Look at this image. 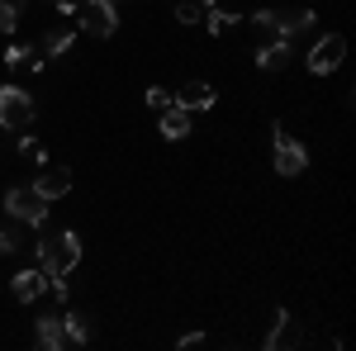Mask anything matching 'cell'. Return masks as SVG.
<instances>
[{
	"instance_id": "15",
	"label": "cell",
	"mask_w": 356,
	"mask_h": 351,
	"mask_svg": "<svg viewBox=\"0 0 356 351\" xmlns=\"http://www.w3.org/2000/svg\"><path fill=\"white\" fill-rule=\"evenodd\" d=\"M200 24H204V28H209V33H214V38H219V33H228V28H233V24H243V15H233V10H223V5H209Z\"/></svg>"
},
{
	"instance_id": "18",
	"label": "cell",
	"mask_w": 356,
	"mask_h": 351,
	"mask_svg": "<svg viewBox=\"0 0 356 351\" xmlns=\"http://www.w3.org/2000/svg\"><path fill=\"white\" fill-rule=\"evenodd\" d=\"M24 10H29V0H0V33H15Z\"/></svg>"
},
{
	"instance_id": "1",
	"label": "cell",
	"mask_w": 356,
	"mask_h": 351,
	"mask_svg": "<svg viewBox=\"0 0 356 351\" xmlns=\"http://www.w3.org/2000/svg\"><path fill=\"white\" fill-rule=\"evenodd\" d=\"M38 266L48 270V275H72V270L81 266V238L72 233V228H62V233H43L38 243Z\"/></svg>"
},
{
	"instance_id": "26",
	"label": "cell",
	"mask_w": 356,
	"mask_h": 351,
	"mask_svg": "<svg viewBox=\"0 0 356 351\" xmlns=\"http://www.w3.org/2000/svg\"><path fill=\"white\" fill-rule=\"evenodd\" d=\"M200 5H204V10H209V5H219V0H200Z\"/></svg>"
},
{
	"instance_id": "19",
	"label": "cell",
	"mask_w": 356,
	"mask_h": 351,
	"mask_svg": "<svg viewBox=\"0 0 356 351\" xmlns=\"http://www.w3.org/2000/svg\"><path fill=\"white\" fill-rule=\"evenodd\" d=\"M43 53H48V57L72 53V28H53V33H43Z\"/></svg>"
},
{
	"instance_id": "14",
	"label": "cell",
	"mask_w": 356,
	"mask_h": 351,
	"mask_svg": "<svg viewBox=\"0 0 356 351\" xmlns=\"http://www.w3.org/2000/svg\"><path fill=\"white\" fill-rule=\"evenodd\" d=\"M295 337H300V332H295V318H290V309H275V327L266 332V342H261V347H266V351H280V347H290Z\"/></svg>"
},
{
	"instance_id": "28",
	"label": "cell",
	"mask_w": 356,
	"mask_h": 351,
	"mask_svg": "<svg viewBox=\"0 0 356 351\" xmlns=\"http://www.w3.org/2000/svg\"><path fill=\"white\" fill-rule=\"evenodd\" d=\"M110 5H119V0H110Z\"/></svg>"
},
{
	"instance_id": "23",
	"label": "cell",
	"mask_w": 356,
	"mask_h": 351,
	"mask_svg": "<svg viewBox=\"0 0 356 351\" xmlns=\"http://www.w3.org/2000/svg\"><path fill=\"white\" fill-rule=\"evenodd\" d=\"M147 105H152V109H166V105H171V90H166V85H152V90H147Z\"/></svg>"
},
{
	"instance_id": "6",
	"label": "cell",
	"mask_w": 356,
	"mask_h": 351,
	"mask_svg": "<svg viewBox=\"0 0 356 351\" xmlns=\"http://www.w3.org/2000/svg\"><path fill=\"white\" fill-rule=\"evenodd\" d=\"M275 133H271V142H275V171L280 176H304V166H309V152H304V142H295V138L285 133V124H271Z\"/></svg>"
},
{
	"instance_id": "21",
	"label": "cell",
	"mask_w": 356,
	"mask_h": 351,
	"mask_svg": "<svg viewBox=\"0 0 356 351\" xmlns=\"http://www.w3.org/2000/svg\"><path fill=\"white\" fill-rule=\"evenodd\" d=\"M19 157H29V162H38V166H43V162H48V147H43V142H38V138H19Z\"/></svg>"
},
{
	"instance_id": "17",
	"label": "cell",
	"mask_w": 356,
	"mask_h": 351,
	"mask_svg": "<svg viewBox=\"0 0 356 351\" xmlns=\"http://www.w3.org/2000/svg\"><path fill=\"white\" fill-rule=\"evenodd\" d=\"M252 28L271 43V38H280V10H252Z\"/></svg>"
},
{
	"instance_id": "8",
	"label": "cell",
	"mask_w": 356,
	"mask_h": 351,
	"mask_svg": "<svg viewBox=\"0 0 356 351\" xmlns=\"http://www.w3.org/2000/svg\"><path fill=\"white\" fill-rule=\"evenodd\" d=\"M33 190H38L48 204H57L62 195H72V171H67V166H43L38 181H33Z\"/></svg>"
},
{
	"instance_id": "12",
	"label": "cell",
	"mask_w": 356,
	"mask_h": 351,
	"mask_svg": "<svg viewBox=\"0 0 356 351\" xmlns=\"http://www.w3.org/2000/svg\"><path fill=\"white\" fill-rule=\"evenodd\" d=\"M176 105L191 109V114H200V109H214V85H209V81H186L181 90H176Z\"/></svg>"
},
{
	"instance_id": "5",
	"label": "cell",
	"mask_w": 356,
	"mask_h": 351,
	"mask_svg": "<svg viewBox=\"0 0 356 351\" xmlns=\"http://www.w3.org/2000/svg\"><path fill=\"white\" fill-rule=\"evenodd\" d=\"M342 57H347V38H342V33H318L304 62H309V72H314V76H328V72L342 67Z\"/></svg>"
},
{
	"instance_id": "10",
	"label": "cell",
	"mask_w": 356,
	"mask_h": 351,
	"mask_svg": "<svg viewBox=\"0 0 356 351\" xmlns=\"http://www.w3.org/2000/svg\"><path fill=\"white\" fill-rule=\"evenodd\" d=\"M157 114H162V124H157V129H162V138L166 142H181V138H191V109H181L176 105V100H171V105L166 109H157Z\"/></svg>"
},
{
	"instance_id": "13",
	"label": "cell",
	"mask_w": 356,
	"mask_h": 351,
	"mask_svg": "<svg viewBox=\"0 0 356 351\" xmlns=\"http://www.w3.org/2000/svg\"><path fill=\"white\" fill-rule=\"evenodd\" d=\"M257 67H261L266 76L285 72V67H290V43H285V38H271V43H261V48H257Z\"/></svg>"
},
{
	"instance_id": "2",
	"label": "cell",
	"mask_w": 356,
	"mask_h": 351,
	"mask_svg": "<svg viewBox=\"0 0 356 351\" xmlns=\"http://www.w3.org/2000/svg\"><path fill=\"white\" fill-rule=\"evenodd\" d=\"M0 209L15 218V223H24V228H43V223H48V199H43L33 186L0 190Z\"/></svg>"
},
{
	"instance_id": "24",
	"label": "cell",
	"mask_w": 356,
	"mask_h": 351,
	"mask_svg": "<svg viewBox=\"0 0 356 351\" xmlns=\"http://www.w3.org/2000/svg\"><path fill=\"white\" fill-rule=\"evenodd\" d=\"M15 247H19V233H15V228H0V252H5V256H10V252H15Z\"/></svg>"
},
{
	"instance_id": "3",
	"label": "cell",
	"mask_w": 356,
	"mask_h": 351,
	"mask_svg": "<svg viewBox=\"0 0 356 351\" xmlns=\"http://www.w3.org/2000/svg\"><path fill=\"white\" fill-rule=\"evenodd\" d=\"M76 28L90 38H114L119 33V5L110 0H81L76 5Z\"/></svg>"
},
{
	"instance_id": "4",
	"label": "cell",
	"mask_w": 356,
	"mask_h": 351,
	"mask_svg": "<svg viewBox=\"0 0 356 351\" xmlns=\"http://www.w3.org/2000/svg\"><path fill=\"white\" fill-rule=\"evenodd\" d=\"M33 124V95L24 85L5 81L0 85V129H29Z\"/></svg>"
},
{
	"instance_id": "27",
	"label": "cell",
	"mask_w": 356,
	"mask_h": 351,
	"mask_svg": "<svg viewBox=\"0 0 356 351\" xmlns=\"http://www.w3.org/2000/svg\"><path fill=\"white\" fill-rule=\"evenodd\" d=\"M48 5H62V0H48Z\"/></svg>"
},
{
	"instance_id": "20",
	"label": "cell",
	"mask_w": 356,
	"mask_h": 351,
	"mask_svg": "<svg viewBox=\"0 0 356 351\" xmlns=\"http://www.w3.org/2000/svg\"><path fill=\"white\" fill-rule=\"evenodd\" d=\"M200 19H204V5L200 0H181L176 5V24H200Z\"/></svg>"
},
{
	"instance_id": "11",
	"label": "cell",
	"mask_w": 356,
	"mask_h": 351,
	"mask_svg": "<svg viewBox=\"0 0 356 351\" xmlns=\"http://www.w3.org/2000/svg\"><path fill=\"white\" fill-rule=\"evenodd\" d=\"M33 342H38L43 351H62V347H67L62 313H43V318H33Z\"/></svg>"
},
{
	"instance_id": "22",
	"label": "cell",
	"mask_w": 356,
	"mask_h": 351,
	"mask_svg": "<svg viewBox=\"0 0 356 351\" xmlns=\"http://www.w3.org/2000/svg\"><path fill=\"white\" fill-rule=\"evenodd\" d=\"M24 62H33V48H19V43H10V48H5V67H10V72H19Z\"/></svg>"
},
{
	"instance_id": "16",
	"label": "cell",
	"mask_w": 356,
	"mask_h": 351,
	"mask_svg": "<svg viewBox=\"0 0 356 351\" xmlns=\"http://www.w3.org/2000/svg\"><path fill=\"white\" fill-rule=\"evenodd\" d=\"M62 332H67V347H86V342H90L86 313H62Z\"/></svg>"
},
{
	"instance_id": "7",
	"label": "cell",
	"mask_w": 356,
	"mask_h": 351,
	"mask_svg": "<svg viewBox=\"0 0 356 351\" xmlns=\"http://www.w3.org/2000/svg\"><path fill=\"white\" fill-rule=\"evenodd\" d=\"M10 295L19 299V304H33V299H43V295H48V270H43V266L15 270V275H10Z\"/></svg>"
},
{
	"instance_id": "9",
	"label": "cell",
	"mask_w": 356,
	"mask_h": 351,
	"mask_svg": "<svg viewBox=\"0 0 356 351\" xmlns=\"http://www.w3.org/2000/svg\"><path fill=\"white\" fill-rule=\"evenodd\" d=\"M318 28V15L304 5V10H290V15H280V38L285 43H300V38H309Z\"/></svg>"
},
{
	"instance_id": "25",
	"label": "cell",
	"mask_w": 356,
	"mask_h": 351,
	"mask_svg": "<svg viewBox=\"0 0 356 351\" xmlns=\"http://www.w3.org/2000/svg\"><path fill=\"white\" fill-rule=\"evenodd\" d=\"M200 342H204V332H186V337H181L176 347H181V351H195V347H200Z\"/></svg>"
}]
</instances>
